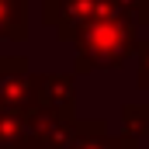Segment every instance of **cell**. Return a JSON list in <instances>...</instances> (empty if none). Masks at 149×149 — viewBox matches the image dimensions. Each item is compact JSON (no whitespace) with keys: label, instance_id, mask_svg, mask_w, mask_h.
Returning <instances> with one entry per match:
<instances>
[{"label":"cell","instance_id":"1","mask_svg":"<svg viewBox=\"0 0 149 149\" xmlns=\"http://www.w3.org/2000/svg\"><path fill=\"white\" fill-rule=\"evenodd\" d=\"M125 118H128V125H132V139H139V135L146 132V125H149V108H128Z\"/></svg>","mask_w":149,"mask_h":149}]
</instances>
